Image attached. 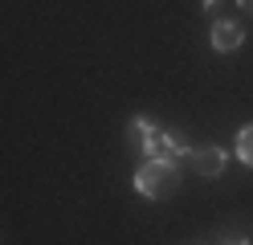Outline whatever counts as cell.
<instances>
[{
	"label": "cell",
	"instance_id": "5b68a950",
	"mask_svg": "<svg viewBox=\"0 0 253 245\" xmlns=\"http://www.w3.org/2000/svg\"><path fill=\"white\" fill-rule=\"evenodd\" d=\"M237 155H241L249 168H253V123L241 127V135H237Z\"/></svg>",
	"mask_w": 253,
	"mask_h": 245
},
{
	"label": "cell",
	"instance_id": "8992f818",
	"mask_svg": "<svg viewBox=\"0 0 253 245\" xmlns=\"http://www.w3.org/2000/svg\"><path fill=\"white\" fill-rule=\"evenodd\" d=\"M237 8H241L245 16H253V0H237Z\"/></svg>",
	"mask_w": 253,
	"mask_h": 245
},
{
	"label": "cell",
	"instance_id": "7a4b0ae2",
	"mask_svg": "<svg viewBox=\"0 0 253 245\" xmlns=\"http://www.w3.org/2000/svg\"><path fill=\"white\" fill-rule=\"evenodd\" d=\"M135 188L147 196V200H168V196H176L180 188V168L168 159H147L143 168L135 172Z\"/></svg>",
	"mask_w": 253,
	"mask_h": 245
},
{
	"label": "cell",
	"instance_id": "277c9868",
	"mask_svg": "<svg viewBox=\"0 0 253 245\" xmlns=\"http://www.w3.org/2000/svg\"><path fill=\"white\" fill-rule=\"evenodd\" d=\"M241 41H245V33H241V25H237V21H225V16H220V21L212 25V45L220 49V53H233Z\"/></svg>",
	"mask_w": 253,
	"mask_h": 245
},
{
	"label": "cell",
	"instance_id": "3957f363",
	"mask_svg": "<svg viewBox=\"0 0 253 245\" xmlns=\"http://www.w3.org/2000/svg\"><path fill=\"white\" fill-rule=\"evenodd\" d=\"M188 159H192V168L200 176H220L225 172V151L220 147H196V151H188Z\"/></svg>",
	"mask_w": 253,
	"mask_h": 245
},
{
	"label": "cell",
	"instance_id": "ba28073f",
	"mask_svg": "<svg viewBox=\"0 0 253 245\" xmlns=\"http://www.w3.org/2000/svg\"><path fill=\"white\" fill-rule=\"evenodd\" d=\"M237 245H249V241H237Z\"/></svg>",
	"mask_w": 253,
	"mask_h": 245
},
{
	"label": "cell",
	"instance_id": "6da1fadb",
	"mask_svg": "<svg viewBox=\"0 0 253 245\" xmlns=\"http://www.w3.org/2000/svg\"><path fill=\"white\" fill-rule=\"evenodd\" d=\"M126 135H131V143H135L143 155H151V159H168V163H176V159H184V155H188V147H184L180 139L164 135V131L155 127L151 119H135Z\"/></svg>",
	"mask_w": 253,
	"mask_h": 245
},
{
	"label": "cell",
	"instance_id": "52a82bcc",
	"mask_svg": "<svg viewBox=\"0 0 253 245\" xmlns=\"http://www.w3.org/2000/svg\"><path fill=\"white\" fill-rule=\"evenodd\" d=\"M204 8H209V12L216 16V8H220V0H204Z\"/></svg>",
	"mask_w": 253,
	"mask_h": 245
}]
</instances>
